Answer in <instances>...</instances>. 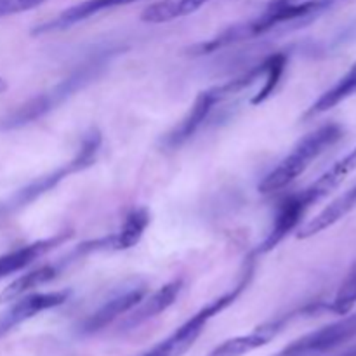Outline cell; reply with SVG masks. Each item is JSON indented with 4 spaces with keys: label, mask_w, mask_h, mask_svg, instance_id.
<instances>
[{
    "label": "cell",
    "mask_w": 356,
    "mask_h": 356,
    "mask_svg": "<svg viewBox=\"0 0 356 356\" xmlns=\"http://www.w3.org/2000/svg\"><path fill=\"white\" fill-rule=\"evenodd\" d=\"M72 236V232H61L56 233V235L52 236H47V238L35 240V242L26 243V245H21L17 247V249H13L9 250V252L2 254V256H0V280H3V278L10 277V275L28 268L30 264H33L35 261L44 257L45 254L54 250L56 247H61L63 243L68 242Z\"/></svg>",
    "instance_id": "obj_13"
},
{
    "label": "cell",
    "mask_w": 356,
    "mask_h": 356,
    "mask_svg": "<svg viewBox=\"0 0 356 356\" xmlns=\"http://www.w3.org/2000/svg\"><path fill=\"white\" fill-rule=\"evenodd\" d=\"M336 356H356V346L350 348V350L343 351V353H339V355H336Z\"/></svg>",
    "instance_id": "obj_23"
},
{
    "label": "cell",
    "mask_w": 356,
    "mask_h": 356,
    "mask_svg": "<svg viewBox=\"0 0 356 356\" xmlns=\"http://www.w3.org/2000/svg\"><path fill=\"white\" fill-rule=\"evenodd\" d=\"M146 298V284L141 280H134V284L125 287L124 291L117 292L113 298L108 299L106 302L99 306L94 313H90L82 323H80V334H96L103 330L104 327L110 325L111 322L118 318V316L125 315L131 309H134L143 299Z\"/></svg>",
    "instance_id": "obj_10"
},
{
    "label": "cell",
    "mask_w": 356,
    "mask_h": 356,
    "mask_svg": "<svg viewBox=\"0 0 356 356\" xmlns=\"http://www.w3.org/2000/svg\"><path fill=\"white\" fill-rule=\"evenodd\" d=\"M353 337H356V313L299 337L277 353V356H316L336 350Z\"/></svg>",
    "instance_id": "obj_9"
},
{
    "label": "cell",
    "mask_w": 356,
    "mask_h": 356,
    "mask_svg": "<svg viewBox=\"0 0 356 356\" xmlns=\"http://www.w3.org/2000/svg\"><path fill=\"white\" fill-rule=\"evenodd\" d=\"M273 3H292V2H301V0H271Z\"/></svg>",
    "instance_id": "obj_25"
},
{
    "label": "cell",
    "mask_w": 356,
    "mask_h": 356,
    "mask_svg": "<svg viewBox=\"0 0 356 356\" xmlns=\"http://www.w3.org/2000/svg\"><path fill=\"white\" fill-rule=\"evenodd\" d=\"M356 169V146L351 149L350 153L343 156V159L337 160L332 167L325 170L322 176L316 181H313L309 186H306L305 190L299 191V193L289 195L287 198L280 202L277 209V214H275L273 222H271V228L268 229L266 236H264L263 242L259 243V252L266 254L270 250L277 249L285 238H287L289 233L294 232L299 226V222L302 221V218L306 216V212L313 207L315 204H318L320 200L327 197V195L332 193L344 179H346L348 174H351Z\"/></svg>",
    "instance_id": "obj_3"
},
{
    "label": "cell",
    "mask_w": 356,
    "mask_h": 356,
    "mask_svg": "<svg viewBox=\"0 0 356 356\" xmlns=\"http://www.w3.org/2000/svg\"><path fill=\"white\" fill-rule=\"evenodd\" d=\"M252 275L254 264H243V270L242 273H240L236 285H233L229 291H226L225 294L216 298L214 301L207 302L204 308H200L193 316H190L183 325L177 327L169 337H165V339L160 341L159 344L149 348V350L146 351V353H143L141 356H183L195 343H197V339L200 337V334L204 332L207 323L211 322L214 316H218L219 313L225 312L226 308H229V306L242 296V292L249 287L250 280H252Z\"/></svg>",
    "instance_id": "obj_6"
},
{
    "label": "cell",
    "mask_w": 356,
    "mask_h": 356,
    "mask_svg": "<svg viewBox=\"0 0 356 356\" xmlns=\"http://www.w3.org/2000/svg\"><path fill=\"white\" fill-rule=\"evenodd\" d=\"M356 207V184L350 188V190L344 191L343 195L336 198L334 202H330L325 209H323L320 214H316L315 218L309 219L298 233L299 240L312 238V236L318 235V233L325 232L330 226H334L336 222H339L341 219L346 218L351 211Z\"/></svg>",
    "instance_id": "obj_15"
},
{
    "label": "cell",
    "mask_w": 356,
    "mask_h": 356,
    "mask_svg": "<svg viewBox=\"0 0 356 356\" xmlns=\"http://www.w3.org/2000/svg\"><path fill=\"white\" fill-rule=\"evenodd\" d=\"M264 70H266V65L261 63L259 66L249 70L247 73L229 80V82L221 83V86H214L211 87V89H205L202 90V92H198V96L195 97L193 104L190 106L188 113L174 125L172 131L167 132L162 145L165 146L167 149H177L183 145H186V143L204 127L205 122L212 117V113H214L216 108H218L219 104L226 103V101L232 99L233 96L242 92L243 89L252 86L254 82L263 79Z\"/></svg>",
    "instance_id": "obj_4"
},
{
    "label": "cell",
    "mask_w": 356,
    "mask_h": 356,
    "mask_svg": "<svg viewBox=\"0 0 356 356\" xmlns=\"http://www.w3.org/2000/svg\"><path fill=\"white\" fill-rule=\"evenodd\" d=\"M285 320H277V322L264 323L263 327L256 329L250 334H243V336L232 337V339L225 341L219 346H216L207 356H243L250 351L263 348L280 332L284 327Z\"/></svg>",
    "instance_id": "obj_16"
},
{
    "label": "cell",
    "mask_w": 356,
    "mask_h": 356,
    "mask_svg": "<svg viewBox=\"0 0 356 356\" xmlns=\"http://www.w3.org/2000/svg\"><path fill=\"white\" fill-rule=\"evenodd\" d=\"M339 2H344V0H301V2L292 3L270 2V6L266 7L263 14L226 28L216 37L209 38L207 42H200V44L193 45L190 51L193 56L212 54V52L229 47V45L263 37V35L271 33V31L305 26V24L312 23L320 14L327 13Z\"/></svg>",
    "instance_id": "obj_1"
},
{
    "label": "cell",
    "mask_w": 356,
    "mask_h": 356,
    "mask_svg": "<svg viewBox=\"0 0 356 356\" xmlns=\"http://www.w3.org/2000/svg\"><path fill=\"white\" fill-rule=\"evenodd\" d=\"M181 289H183V282L172 280L169 282V284L163 285V287H160L156 292H153L149 298L143 299V301L136 306L134 312L127 316V320L122 323V329H136V327L149 322V320H153L155 316H159L160 313L169 309L170 306L176 302V299L179 298Z\"/></svg>",
    "instance_id": "obj_14"
},
{
    "label": "cell",
    "mask_w": 356,
    "mask_h": 356,
    "mask_svg": "<svg viewBox=\"0 0 356 356\" xmlns=\"http://www.w3.org/2000/svg\"><path fill=\"white\" fill-rule=\"evenodd\" d=\"M101 143H103L101 132L97 131V129H90L87 134H83L79 149H76V153L68 160V162L56 167L54 170L44 174V176L37 177V179L31 181L30 184H26V186L21 188L19 191H16V195H14L9 200V204L6 205V211H16V209L26 207L31 202L40 198L42 195L54 190L61 181L68 179L73 174L82 172V170L92 167L94 163H96L97 156H99Z\"/></svg>",
    "instance_id": "obj_7"
},
{
    "label": "cell",
    "mask_w": 356,
    "mask_h": 356,
    "mask_svg": "<svg viewBox=\"0 0 356 356\" xmlns=\"http://www.w3.org/2000/svg\"><path fill=\"white\" fill-rule=\"evenodd\" d=\"M7 87H9V86H7V82H6V80L2 79V76H0V94H2V92H6V90H7Z\"/></svg>",
    "instance_id": "obj_24"
},
{
    "label": "cell",
    "mask_w": 356,
    "mask_h": 356,
    "mask_svg": "<svg viewBox=\"0 0 356 356\" xmlns=\"http://www.w3.org/2000/svg\"><path fill=\"white\" fill-rule=\"evenodd\" d=\"M59 268L61 264H44L40 268H35V270L28 271V273L21 275L19 278H16L14 282H10L6 289L0 294V302H13L17 298L24 294H30L35 289L42 287V285L49 284L56 278V275L59 273Z\"/></svg>",
    "instance_id": "obj_17"
},
{
    "label": "cell",
    "mask_w": 356,
    "mask_h": 356,
    "mask_svg": "<svg viewBox=\"0 0 356 356\" xmlns=\"http://www.w3.org/2000/svg\"><path fill=\"white\" fill-rule=\"evenodd\" d=\"M149 225V212L146 207H134L129 211L124 218V222L115 233L101 238L90 240L76 247L73 252H70L68 259H80L82 256L92 252H108V250H127L138 245L139 240L145 235L146 228Z\"/></svg>",
    "instance_id": "obj_8"
},
{
    "label": "cell",
    "mask_w": 356,
    "mask_h": 356,
    "mask_svg": "<svg viewBox=\"0 0 356 356\" xmlns=\"http://www.w3.org/2000/svg\"><path fill=\"white\" fill-rule=\"evenodd\" d=\"M343 134L344 131L339 124H325L299 139L292 152L282 159L280 163L261 181V193H275L294 183L320 155L332 148L343 138Z\"/></svg>",
    "instance_id": "obj_5"
},
{
    "label": "cell",
    "mask_w": 356,
    "mask_h": 356,
    "mask_svg": "<svg viewBox=\"0 0 356 356\" xmlns=\"http://www.w3.org/2000/svg\"><path fill=\"white\" fill-rule=\"evenodd\" d=\"M138 0H83V2L75 3V6L68 7V9L61 10L58 16L52 19L44 21V23L37 24L31 30V35H45V33H56V31L68 30V28L75 26V24L82 23V21L90 19V17L97 16V14L104 13V10L115 9V7L129 6Z\"/></svg>",
    "instance_id": "obj_12"
},
{
    "label": "cell",
    "mask_w": 356,
    "mask_h": 356,
    "mask_svg": "<svg viewBox=\"0 0 356 356\" xmlns=\"http://www.w3.org/2000/svg\"><path fill=\"white\" fill-rule=\"evenodd\" d=\"M117 52L118 49L108 47L90 54L80 65H76L65 79H61L56 86H52L51 89L31 97L26 103L10 111L9 115H6L0 122V127L10 131V129L24 127V125L33 124V122L47 117L51 111L61 106L65 101H68L76 92L86 89L89 83H92L108 68V65L117 56Z\"/></svg>",
    "instance_id": "obj_2"
},
{
    "label": "cell",
    "mask_w": 356,
    "mask_h": 356,
    "mask_svg": "<svg viewBox=\"0 0 356 356\" xmlns=\"http://www.w3.org/2000/svg\"><path fill=\"white\" fill-rule=\"evenodd\" d=\"M266 70H264V86L256 96L252 97V104H259L263 101H266L271 94L277 89L278 82H280L282 75H284L285 65H287V56L285 54H273L264 61Z\"/></svg>",
    "instance_id": "obj_20"
},
{
    "label": "cell",
    "mask_w": 356,
    "mask_h": 356,
    "mask_svg": "<svg viewBox=\"0 0 356 356\" xmlns=\"http://www.w3.org/2000/svg\"><path fill=\"white\" fill-rule=\"evenodd\" d=\"M356 305V266L348 275L346 280L337 291L334 301L329 305V312L336 313V315H348Z\"/></svg>",
    "instance_id": "obj_21"
},
{
    "label": "cell",
    "mask_w": 356,
    "mask_h": 356,
    "mask_svg": "<svg viewBox=\"0 0 356 356\" xmlns=\"http://www.w3.org/2000/svg\"><path fill=\"white\" fill-rule=\"evenodd\" d=\"M44 2L47 0H0V19L14 16V14L26 13V10L42 6Z\"/></svg>",
    "instance_id": "obj_22"
},
{
    "label": "cell",
    "mask_w": 356,
    "mask_h": 356,
    "mask_svg": "<svg viewBox=\"0 0 356 356\" xmlns=\"http://www.w3.org/2000/svg\"><path fill=\"white\" fill-rule=\"evenodd\" d=\"M356 94V63L334 83L330 89H327L312 106L308 108V111L305 113V118H313L320 113H325V111L332 110L337 104H341L343 101H346L348 97L355 96Z\"/></svg>",
    "instance_id": "obj_19"
},
{
    "label": "cell",
    "mask_w": 356,
    "mask_h": 356,
    "mask_svg": "<svg viewBox=\"0 0 356 356\" xmlns=\"http://www.w3.org/2000/svg\"><path fill=\"white\" fill-rule=\"evenodd\" d=\"M70 291H52V292H37V294H24L16 299L13 306L0 316V336L9 330L16 329L21 323L28 322L33 316L47 312V309L58 308L65 305L70 299Z\"/></svg>",
    "instance_id": "obj_11"
},
{
    "label": "cell",
    "mask_w": 356,
    "mask_h": 356,
    "mask_svg": "<svg viewBox=\"0 0 356 356\" xmlns=\"http://www.w3.org/2000/svg\"><path fill=\"white\" fill-rule=\"evenodd\" d=\"M211 0H160L152 3L141 13V21L152 24L169 23L177 17L190 16L197 13L202 6L209 3Z\"/></svg>",
    "instance_id": "obj_18"
}]
</instances>
